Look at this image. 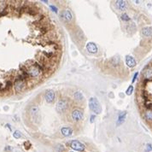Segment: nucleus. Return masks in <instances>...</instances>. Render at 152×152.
Returning <instances> with one entry per match:
<instances>
[{"label": "nucleus", "instance_id": "1", "mask_svg": "<svg viewBox=\"0 0 152 152\" xmlns=\"http://www.w3.org/2000/svg\"><path fill=\"white\" fill-rule=\"evenodd\" d=\"M25 70H26L28 76L35 78V77H38L39 74H40L41 71H42V67H41L39 64L33 62V64L28 66V67L25 69Z\"/></svg>", "mask_w": 152, "mask_h": 152}, {"label": "nucleus", "instance_id": "2", "mask_svg": "<svg viewBox=\"0 0 152 152\" xmlns=\"http://www.w3.org/2000/svg\"><path fill=\"white\" fill-rule=\"evenodd\" d=\"M89 108L93 113L100 114L102 112V106L96 97H91L89 100Z\"/></svg>", "mask_w": 152, "mask_h": 152}, {"label": "nucleus", "instance_id": "3", "mask_svg": "<svg viewBox=\"0 0 152 152\" xmlns=\"http://www.w3.org/2000/svg\"><path fill=\"white\" fill-rule=\"evenodd\" d=\"M69 108V101L67 99H60L56 103V110L58 113H63Z\"/></svg>", "mask_w": 152, "mask_h": 152}, {"label": "nucleus", "instance_id": "4", "mask_svg": "<svg viewBox=\"0 0 152 152\" xmlns=\"http://www.w3.org/2000/svg\"><path fill=\"white\" fill-rule=\"evenodd\" d=\"M70 147L72 148L74 151H76L82 152L85 151V145H84L81 142H80V141H78V140H73L72 142L70 143Z\"/></svg>", "mask_w": 152, "mask_h": 152}, {"label": "nucleus", "instance_id": "5", "mask_svg": "<svg viewBox=\"0 0 152 152\" xmlns=\"http://www.w3.org/2000/svg\"><path fill=\"white\" fill-rule=\"evenodd\" d=\"M30 114H31L32 118L34 121L39 122V109L38 106H33L30 109Z\"/></svg>", "mask_w": 152, "mask_h": 152}, {"label": "nucleus", "instance_id": "6", "mask_svg": "<svg viewBox=\"0 0 152 152\" xmlns=\"http://www.w3.org/2000/svg\"><path fill=\"white\" fill-rule=\"evenodd\" d=\"M71 116H72V119L74 120V121H81L84 117L83 112L80 110H74L72 111V114H71Z\"/></svg>", "mask_w": 152, "mask_h": 152}, {"label": "nucleus", "instance_id": "7", "mask_svg": "<svg viewBox=\"0 0 152 152\" xmlns=\"http://www.w3.org/2000/svg\"><path fill=\"white\" fill-rule=\"evenodd\" d=\"M143 78L146 81L152 80V69L150 67H147L143 72Z\"/></svg>", "mask_w": 152, "mask_h": 152}, {"label": "nucleus", "instance_id": "8", "mask_svg": "<svg viewBox=\"0 0 152 152\" xmlns=\"http://www.w3.org/2000/svg\"><path fill=\"white\" fill-rule=\"evenodd\" d=\"M55 97H56V94H55V92H53L52 90H49L47 91V92H45V94H44V98H45L46 102L47 103H52L53 101L55 100Z\"/></svg>", "mask_w": 152, "mask_h": 152}, {"label": "nucleus", "instance_id": "9", "mask_svg": "<svg viewBox=\"0 0 152 152\" xmlns=\"http://www.w3.org/2000/svg\"><path fill=\"white\" fill-rule=\"evenodd\" d=\"M126 64L127 65V67L133 69V68H134L137 65V62H136V60L134 59L133 56H130V55H127V56H126Z\"/></svg>", "mask_w": 152, "mask_h": 152}, {"label": "nucleus", "instance_id": "10", "mask_svg": "<svg viewBox=\"0 0 152 152\" xmlns=\"http://www.w3.org/2000/svg\"><path fill=\"white\" fill-rule=\"evenodd\" d=\"M86 50L88 52L92 53V54H96L97 52V47L96 44L93 42H89L86 44Z\"/></svg>", "mask_w": 152, "mask_h": 152}, {"label": "nucleus", "instance_id": "11", "mask_svg": "<svg viewBox=\"0 0 152 152\" xmlns=\"http://www.w3.org/2000/svg\"><path fill=\"white\" fill-rule=\"evenodd\" d=\"M126 112L124 111V112H121L118 115V119H117V122H116V126H121V124H123L126 120Z\"/></svg>", "mask_w": 152, "mask_h": 152}, {"label": "nucleus", "instance_id": "12", "mask_svg": "<svg viewBox=\"0 0 152 152\" xmlns=\"http://www.w3.org/2000/svg\"><path fill=\"white\" fill-rule=\"evenodd\" d=\"M116 7H117L118 10L124 11V10H126V7H127V3H126V1L119 0V1H116Z\"/></svg>", "mask_w": 152, "mask_h": 152}, {"label": "nucleus", "instance_id": "13", "mask_svg": "<svg viewBox=\"0 0 152 152\" xmlns=\"http://www.w3.org/2000/svg\"><path fill=\"white\" fill-rule=\"evenodd\" d=\"M142 35L144 37H151L152 36V28L151 27H145V28H142Z\"/></svg>", "mask_w": 152, "mask_h": 152}, {"label": "nucleus", "instance_id": "14", "mask_svg": "<svg viewBox=\"0 0 152 152\" xmlns=\"http://www.w3.org/2000/svg\"><path fill=\"white\" fill-rule=\"evenodd\" d=\"M61 133H62V134L64 137H69V136L72 135L73 130H72V128L67 127V126H66V127H62V129H61Z\"/></svg>", "mask_w": 152, "mask_h": 152}, {"label": "nucleus", "instance_id": "15", "mask_svg": "<svg viewBox=\"0 0 152 152\" xmlns=\"http://www.w3.org/2000/svg\"><path fill=\"white\" fill-rule=\"evenodd\" d=\"M62 15H63V18L65 19L66 21H71L73 19V15L71 13V11L69 10H66L63 11L62 13Z\"/></svg>", "mask_w": 152, "mask_h": 152}, {"label": "nucleus", "instance_id": "16", "mask_svg": "<svg viewBox=\"0 0 152 152\" xmlns=\"http://www.w3.org/2000/svg\"><path fill=\"white\" fill-rule=\"evenodd\" d=\"M144 117L146 121L152 122V110H146L144 113Z\"/></svg>", "mask_w": 152, "mask_h": 152}, {"label": "nucleus", "instance_id": "17", "mask_svg": "<svg viewBox=\"0 0 152 152\" xmlns=\"http://www.w3.org/2000/svg\"><path fill=\"white\" fill-rule=\"evenodd\" d=\"M74 98L76 100V101L80 102V101H83L84 100V96L80 92H75L74 94Z\"/></svg>", "mask_w": 152, "mask_h": 152}, {"label": "nucleus", "instance_id": "18", "mask_svg": "<svg viewBox=\"0 0 152 152\" xmlns=\"http://www.w3.org/2000/svg\"><path fill=\"white\" fill-rule=\"evenodd\" d=\"M133 90H134V88H133V85H129L128 86V88L126 89V95H128V96H130V95H132V93L133 92Z\"/></svg>", "mask_w": 152, "mask_h": 152}, {"label": "nucleus", "instance_id": "19", "mask_svg": "<svg viewBox=\"0 0 152 152\" xmlns=\"http://www.w3.org/2000/svg\"><path fill=\"white\" fill-rule=\"evenodd\" d=\"M121 18L122 21H130V17L128 16V15H127V14H126V13H123L122 15H121Z\"/></svg>", "mask_w": 152, "mask_h": 152}, {"label": "nucleus", "instance_id": "20", "mask_svg": "<svg viewBox=\"0 0 152 152\" xmlns=\"http://www.w3.org/2000/svg\"><path fill=\"white\" fill-rule=\"evenodd\" d=\"M13 137L15 138H16V139L20 138L21 137V132L18 131V130L15 131V132H14V133H13Z\"/></svg>", "mask_w": 152, "mask_h": 152}, {"label": "nucleus", "instance_id": "21", "mask_svg": "<svg viewBox=\"0 0 152 152\" xmlns=\"http://www.w3.org/2000/svg\"><path fill=\"white\" fill-rule=\"evenodd\" d=\"M152 151V144H147L145 148V152H150Z\"/></svg>", "mask_w": 152, "mask_h": 152}, {"label": "nucleus", "instance_id": "22", "mask_svg": "<svg viewBox=\"0 0 152 152\" xmlns=\"http://www.w3.org/2000/svg\"><path fill=\"white\" fill-rule=\"evenodd\" d=\"M50 8L52 10L53 12H55V13H57L58 12V10H57V8L56 6H54V5H50Z\"/></svg>", "mask_w": 152, "mask_h": 152}, {"label": "nucleus", "instance_id": "23", "mask_svg": "<svg viewBox=\"0 0 152 152\" xmlns=\"http://www.w3.org/2000/svg\"><path fill=\"white\" fill-rule=\"evenodd\" d=\"M24 146H26V149L28 150V149H30V146H31V144H30L29 142H25L24 143Z\"/></svg>", "mask_w": 152, "mask_h": 152}, {"label": "nucleus", "instance_id": "24", "mask_svg": "<svg viewBox=\"0 0 152 152\" xmlns=\"http://www.w3.org/2000/svg\"><path fill=\"white\" fill-rule=\"evenodd\" d=\"M138 73H135V74H134V75H133V80H132V82H133H133L134 81H135V80H137V77H138Z\"/></svg>", "mask_w": 152, "mask_h": 152}, {"label": "nucleus", "instance_id": "25", "mask_svg": "<svg viewBox=\"0 0 152 152\" xmlns=\"http://www.w3.org/2000/svg\"><path fill=\"white\" fill-rule=\"evenodd\" d=\"M7 15V11H0V16H3V15Z\"/></svg>", "mask_w": 152, "mask_h": 152}, {"label": "nucleus", "instance_id": "26", "mask_svg": "<svg viewBox=\"0 0 152 152\" xmlns=\"http://www.w3.org/2000/svg\"><path fill=\"white\" fill-rule=\"evenodd\" d=\"M94 120H95V115H92V116H91V122L93 123L94 122Z\"/></svg>", "mask_w": 152, "mask_h": 152}, {"label": "nucleus", "instance_id": "27", "mask_svg": "<svg viewBox=\"0 0 152 152\" xmlns=\"http://www.w3.org/2000/svg\"><path fill=\"white\" fill-rule=\"evenodd\" d=\"M10 146H7V147L5 148V151H10Z\"/></svg>", "mask_w": 152, "mask_h": 152}, {"label": "nucleus", "instance_id": "28", "mask_svg": "<svg viewBox=\"0 0 152 152\" xmlns=\"http://www.w3.org/2000/svg\"><path fill=\"white\" fill-rule=\"evenodd\" d=\"M3 90V85H2V84L0 83V92H2Z\"/></svg>", "mask_w": 152, "mask_h": 152}, {"label": "nucleus", "instance_id": "29", "mask_svg": "<svg viewBox=\"0 0 152 152\" xmlns=\"http://www.w3.org/2000/svg\"><path fill=\"white\" fill-rule=\"evenodd\" d=\"M70 152H74V151H70Z\"/></svg>", "mask_w": 152, "mask_h": 152}]
</instances>
